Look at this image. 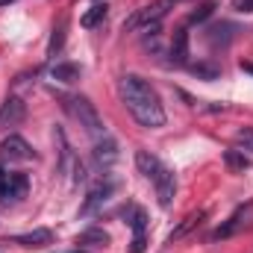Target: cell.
I'll return each mask as SVG.
<instances>
[{"label": "cell", "instance_id": "6da1fadb", "mask_svg": "<svg viewBox=\"0 0 253 253\" xmlns=\"http://www.w3.org/2000/svg\"><path fill=\"white\" fill-rule=\"evenodd\" d=\"M118 94L124 100L126 112L147 129H156V126L165 124V109H162V100L159 94L150 88L147 80H141L138 74H124L121 83H118Z\"/></svg>", "mask_w": 253, "mask_h": 253}, {"label": "cell", "instance_id": "7a4b0ae2", "mask_svg": "<svg viewBox=\"0 0 253 253\" xmlns=\"http://www.w3.org/2000/svg\"><path fill=\"white\" fill-rule=\"evenodd\" d=\"M68 103H71L74 118L80 121V126H83L94 141H97V138H103V135H109V132H106V126H103V121H100V115H97V109H94V103H91L88 97H83V94H80V97H71Z\"/></svg>", "mask_w": 253, "mask_h": 253}, {"label": "cell", "instance_id": "3957f363", "mask_svg": "<svg viewBox=\"0 0 253 253\" xmlns=\"http://www.w3.org/2000/svg\"><path fill=\"white\" fill-rule=\"evenodd\" d=\"M174 6V0H153V3H147V6H141V9H135L129 18L124 21V30H141V27H156L165 15H168V9Z\"/></svg>", "mask_w": 253, "mask_h": 253}, {"label": "cell", "instance_id": "277c9868", "mask_svg": "<svg viewBox=\"0 0 253 253\" xmlns=\"http://www.w3.org/2000/svg\"><path fill=\"white\" fill-rule=\"evenodd\" d=\"M0 159H6V162H30V159H36V153L21 135H9L0 144Z\"/></svg>", "mask_w": 253, "mask_h": 253}, {"label": "cell", "instance_id": "5b68a950", "mask_svg": "<svg viewBox=\"0 0 253 253\" xmlns=\"http://www.w3.org/2000/svg\"><path fill=\"white\" fill-rule=\"evenodd\" d=\"M153 186H156V197H159V206H171L174 203V191H177V177H174V171L171 168H159V174L153 177Z\"/></svg>", "mask_w": 253, "mask_h": 253}, {"label": "cell", "instance_id": "8992f818", "mask_svg": "<svg viewBox=\"0 0 253 253\" xmlns=\"http://www.w3.org/2000/svg\"><path fill=\"white\" fill-rule=\"evenodd\" d=\"M24 115H27V106H24L21 97L3 100V106H0V129H3V126H18L24 121Z\"/></svg>", "mask_w": 253, "mask_h": 253}, {"label": "cell", "instance_id": "52a82bcc", "mask_svg": "<svg viewBox=\"0 0 253 253\" xmlns=\"http://www.w3.org/2000/svg\"><path fill=\"white\" fill-rule=\"evenodd\" d=\"M251 212H253V203H248V206H239V209H236V212H233V215H230V218H227V221L215 230V233H212V242H218V239H230V236H233V233L245 224V218H248Z\"/></svg>", "mask_w": 253, "mask_h": 253}, {"label": "cell", "instance_id": "ba28073f", "mask_svg": "<svg viewBox=\"0 0 253 253\" xmlns=\"http://www.w3.org/2000/svg\"><path fill=\"white\" fill-rule=\"evenodd\" d=\"M12 242H15V245H21V248H27V251H39V248H44V245H50V242H53V233H50V230H44V227H39V230H30V233L15 236Z\"/></svg>", "mask_w": 253, "mask_h": 253}, {"label": "cell", "instance_id": "9c48e42d", "mask_svg": "<svg viewBox=\"0 0 253 253\" xmlns=\"http://www.w3.org/2000/svg\"><path fill=\"white\" fill-rule=\"evenodd\" d=\"M112 194V183H97L94 189L88 191V197H85V203H83V209H80V215H91V212H97L103 203H106V197Z\"/></svg>", "mask_w": 253, "mask_h": 253}, {"label": "cell", "instance_id": "30bf717a", "mask_svg": "<svg viewBox=\"0 0 253 253\" xmlns=\"http://www.w3.org/2000/svg\"><path fill=\"white\" fill-rule=\"evenodd\" d=\"M186 59H189V30L180 27L174 30V39H171V62L186 65Z\"/></svg>", "mask_w": 253, "mask_h": 253}, {"label": "cell", "instance_id": "8fae6325", "mask_svg": "<svg viewBox=\"0 0 253 253\" xmlns=\"http://www.w3.org/2000/svg\"><path fill=\"white\" fill-rule=\"evenodd\" d=\"M94 159H97L100 165H112V162L118 159V144H115L112 135H103V138L94 141Z\"/></svg>", "mask_w": 253, "mask_h": 253}, {"label": "cell", "instance_id": "7c38bea8", "mask_svg": "<svg viewBox=\"0 0 253 253\" xmlns=\"http://www.w3.org/2000/svg\"><path fill=\"white\" fill-rule=\"evenodd\" d=\"M203 218H206V209H200V212H191V215H186V218H183V221H180V224H177V227L171 230V236H168V242L174 245V242H180L183 236H189L191 230H194V227H197V224L203 221Z\"/></svg>", "mask_w": 253, "mask_h": 253}, {"label": "cell", "instance_id": "4fadbf2b", "mask_svg": "<svg viewBox=\"0 0 253 253\" xmlns=\"http://www.w3.org/2000/svg\"><path fill=\"white\" fill-rule=\"evenodd\" d=\"M77 245H83V251H85V248H106V245H109V233L100 230V227L83 230V233L77 236Z\"/></svg>", "mask_w": 253, "mask_h": 253}, {"label": "cell", "instance_id": "5bb4252c", "mask_svg": "<svg viewBox=\"0 0 253 253\" xmlns=\"http://www.w3.org/2000/svg\"><path fill=\"white\" fill-rule=\"evenodd\" d=\"M80 74H83V68L74 62H59L53 65V71H50V77L56 80V83H65V85H71V83H77L80 80Z\"/></svg>", "mask_w": 253, "mask_h": 253}, {"label": "cell", "instance_id": "9a60e30c", "mask_svg": "<svg viewBox=\"0 0 253 253\" xmlns=\"http://www.w3.org/2000/svg\"><path fill=\"white\" fill-rule=\"evenodd\" d=\"M135 165H138V171H141L147 180H153V177L159 174V168H162V162H159L150 150H138V153H135Z\"/></svg>", "mask_w": 253, "mask_h": 253}, {"label": "cell", "instance_id": "2e32d148", "mask_svg": "<svg viewBox=\"0 0 253 253\" xmlns=\"http://www.w3.org/2000/svg\"><path fill=\"white\" fill-rule=\"evenodd\" d=\"M103 18H106V3H94V6H91V9L80 18V24H83L85 30H91V27H97Z\"/></svg>", "mask_w": 253, "mask_h": 253}, {"label": "cell", "instance_id": "e0dca14e", "mask_svg": "<svg viewBox=\"0 0 253 253\" xmlns=\"http://www.w3.org/2000/svg\"><path fill=\"white\" fill-rule=\"evenodd\" d=\"M124 218L129 221V227H132L135 233H144V227H147V215H144V209H138V206H126Z\"/></svg>", "mask_w": 253, "mask_h": 253}, {"label": "cell", "instance_id": "ac0fdd59", "mask_svg": "<svg viewBox=\"0 0 253 253\" xmlns=\"http://www.w3.org/2000/svg\"><path fill=\"white\" fill-rule=\"evenodd\" d=\"M27 189H30V183L24 174H9V200H21Z\"/></svg>", "mask_w": 253, "mask_h": 253}, {"label": "cell", "instance_id": "d6986e66", "mask_svg": "<svg viewBox=\"0 0 253 253\" xmlns=\"http://www.w3.org/2000/svg\"><path fill=\"white\" fill-rule=\"evenodd\" d=\"M224 162H227L230 171H245V168H248L245 150H224Z\"/></svg>", "mask_w": 253, "mask_h": 253}, {"label": "cell", "instance_id": "ffe728a7", "mask_svg": "<svg viewBox=\"0 0 253 253\" xmlns=\"http://www.w3.org/2000/svg\"><path fill=\"white\" fill-rule=\"evenodd\" d=\"M215 12V0H206V3H200L197 9H191L189 12V24H203L209 15Z\"/></svg>", "mask_w": 253, "mask_h": 253}, {"label": "cell", "instance_id": "44dd1931", "mask_svg": "<svg viewBox=\"0 0 253 253\" xmlns=\"http://www.w3.org/2000/svg\"><path fill=\"white\" fill-rule=\"evenodd\" d=\"M65 30H68V24H65V21H59V27H56V30H53V36H50V44H47V53H50V56H56V53L62 50Z\"/></svg>", "mask_w": 253, "mask_h": 253}, {"label": "cell", "instance_id": "7402d4cb", "mask_svg": "<svg viewBox=\"0 0 253 253\" xmlns=\"http://www.w3.org/2000/svg\"><path fill=\"white\" fill-rule=\"evenodd\" d=\"M189 71H191V74H197V77H203V80H215V77L221 74V71H218L215 65H206V62H197V65H191Z\"/></svg>", "mask_w": 253, "mask_h": 253}, {"label": "cell", "instance_id": "603a6c76", "mask_svg": "<svg viewBox=\"0 0 253 253\" xmlns=\"http://www.w3.org/2000/svg\"><path fill=\"white\" fill-rule=\"evenodd\" d=\"M239 144H245V150H253V129L251 126H245V129H239Z\"/></svg>", "mask_w": 253, "mask_h": 253}, {"label": "cell", "instance_id": "cb8c5ba5", "mask_svg": "<svg viewBox=\"0 0 253 253\" xmlns=\"http://www.w3.org/2000/svg\"><path fill=\"white\" fill-rule=\"evenodd\" d=\"M0 200L3 203H9V174L0 168Z\"/></svg>", "mask_w": 253, "mask_h": 253}, {"label": "cell", "instance_id": "d4e9b609", "mask_svg": "<svg viewBox=\"0 0 253 253\" xmlns=\"http://www.w3.org/2000/svg\"><path fill=\"white\" fill-rule=\"evenodd\" d=\"M144 248H147L144 233H135V239H132V245H129V253H144Z\"/></svg>", "mask_w": 253, "mask_h": 253}, {"label": "cell", "instance_id": "484cf974", "mask_svg": "<svg viewBox=\"0 0 253 253\" xmlns=\"http://www.w3.org/2000/svg\"><path fill=\"white\" fill-rule=\"evenodd\" d=\"M236 12H253V0H233Z\"/></svg>", "mask_w": 253, "mask_h": 253}, {"label": "cell", "instance_id": "4316f807", "mask_svg": "<svg viewBox=\"0 0 253 253\" xmlns=\"http://www.w3.org/2000/svg\"><path fill=\"white\" fill-rule=\"evenodd\" d=\"M83 180H85V168L77 162V165H74V183H83Z\"/></svg>", "mask_w": 253, "mask_h": 253}, {"label": "cell", "instance_id": "83f0119b", "mask_svg": "<svg viewBox=\"0 0 253 253\" xmlns=\"http://www.w3.org/2000/svg\"><path fill=\"white\" fill-rule=\"evenodd\" d=\"M242 71H248V74H253V62H242Z\"/></svg>", "mask_w": 253, "mask_h": 253}, {"label": "cell", "instance_id": "f1b7e54d", "mask_svg": "<svg viewBox=\"0 0 253 253\" xmlns=\"http://www.w3.org/2000/svg\"><path fill=\"white\" fill-rule=\"evenodd\" d=\"M9 3H15V0H0V6H9Z\"/></svg>", "mask_w": 253, "mask_h": 253}, {"label": "cell", "instance_id": "f546056e", "mask_svg": "<svg viewBox=\"0 0 253 253\" xmlns=\"http://www.w3.org/2000/svg\"><path fill=\"white\" fill-rule=\"evenodd\" d=\"M68 253H85V251H83V248H77V251H68Z\"/></svg>", "mask_w": 253, "mask_h": 253}, {"label": "cell", "instance_id": "4dcf8cb0", "mask_svg": "<svg viewBox=\"0 0 253 253\" xmlns=\"http://www.w3.org/2000/svg\"><path fill=\"white\" fill-rule=\"evenodd\" d=\"M0 253H6V251H3V248H0Z\"/></svg>", "mask_w": 253, "mask_h": 253}, {"label": "cell", "instance_id": "1f68e13d", "mask_svg": "<svg viewBox=\"0 0 253 253\" xmlns=\"http://www.w3.org/2000/svg\"><path fill=\"white\" fill-rule=\"evenodd\" d=\"M174 3H177V0H174Z\"/></svg>", "mask_w": 253, "mask_h": 253}]
</instances>
